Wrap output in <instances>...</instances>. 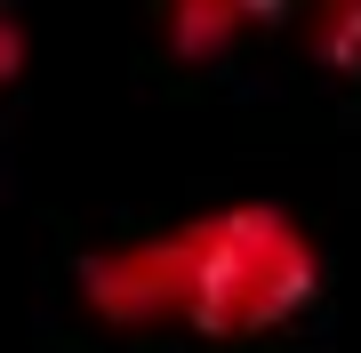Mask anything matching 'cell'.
<instances>
[{
	"label": "cell",
	"instance_id": "obj_3",
	"mask_svg": "<svg viewBox=\"0 0 361 353\" xmlns=\"http://www.w3.org/2000/svg\"><path fill=\"white\" fill-rule=\"evenodd\" d=\"M305 49L329 73H361V0H322L305 16Z\"/></svg>",
	"mask_w": 361,
	"mask_h": 353
},
{
	"label": "cell",
	"instance_id": "obj_1",
	"mask_svg": "<svg viewBox=\"0 0 361 353\" xmlns=\"http://www.w3.org/2000/svg\"><path fill=\"white\" fill-rule=\"evenodd\" d=\"M322 289V249L273 201H225L169 233L97 249L80 297L113 329H201V337H265L297 321Z\"/></svg>",
	"mask_w": 361,
	"mask_h": 353
},
{
	"label": "cell",
	"instance_id": "obj_2",
	"mask_svg": "<svg viewBox=\"0 0 361 353\" xmlns=\"http://www.w3.org/2000/svg\"><path fill=\"white\" fill-rule=\"evenodd\" d=\"M257 16H265V8H249V0H177L161 32H169V49H177V56H225Z\"/></svg>",
	"mask_w": 361,
	"mask_h": 353
},
{
	"label": "cell",
	"instance_id": "obj_4",
	"mask_svg": "<svg viewBox=\"0 0 361 353\" xmlns=\"http://www.w3.org/2000/svg\"><path fill=\"white\" fill-rule=\"evenodd\" d=\"M25 49H32L25 25H16V16H0V80H16V73H25Z\"/></svg>",
	"mask_w": 361,
	"mask_h": 353
}]
</instances>
